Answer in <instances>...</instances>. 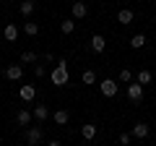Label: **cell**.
<instances>
[{"label": "cell", "instance_id": "obj_1", "mask_svg": "<svg viewBox=\"0 0 156 146\" xmlns=\"http://www.w3.org/2000/svg\"><path fill=\"white\" fill-rule=\"evenodd\" d=\"M50 81L55 86H65L68 84V60H62V57H60V60L55 63V71L50 73Z\"/></svg>", "mask_w": 156, "mask_h": 146}, {"label": "cell", "instance_id": "obj_2", "mask_svg": "<svg viewBox=\"0 0 156 146\" xmlns=\"http://www.w3.org/2000/svg\"><path fill=\"white\" fill-rule=\"evenodd\" d=\"M44 141V130L42 128H26V144L29 146H39Z\"/></svg>", "mask_w": 156, "mask_h": 146}, {"label": "cell", "instance_id": "obj_3", "mask_svg": "<svg viewBox=\"0 0 156 146\" xmlns=\"http://www.w3.org/2000/svg\"><path fill=\"white\" fill-rule=\"evenodd\" d=\"M128 99L130 102H140L143 99V84H140V81H135V84L128 86Z\"/></svg>", "mask_w": 156, "mask_h": 146}, {"label": "cell", "instance_id": "obj_4", "mask_svg": "<svg viewBox=\"0 0 156 146\" xmlns=\"http://www.w3.org/2000/svg\"><path fill=\"white\" fill-rule=\"evenodd\" d=\"M99 89H101V94H104V97H115L120 86H117V81L107 78V81H101V84H99Z\"/></svg>", "mask_w": 156, "mask_h": 146}, {"label": "cell", "instance_id": "obj_5", "mask_svg": "<svg viewBox=\"0 0 156 146\" xmlns=\"http://www.w3.org/2000/svg\"><path fill=\"white\" fill-rule=\"evenodd\" d=\"M86 16H89V5L83 0H76L73 3V18H86Z\"/></svg>", "mask_w": 156, "mask_h": 146}, {"label": "cell", "instance_id": "obj_6", "mask_svg": "<svg viewBox=\"0 0 156 146\" xmlns=\"http://www.w3.org/2000/svg\"><path fill=\"white\" fill-rule=\"evenodd\" d=\"M21 76H23V68H21V65H8V68H5V78H8V81H18Z\"/></svg>", "mask_w": 156, "mask_h": 146}, {"label": "cell", "instance_id": "obj_7", "mask_svg": "<svg viewBox=\"0 0 156 146\" xmlns=\"http://www.w3.org/2000/svg\"><path fill=\"white\" fill-rule=\"evenodd\" d=\"M31 118H34V112H29V110H18V112H16V123L23 125V128H29Z\"/></svg>", "mask_w": 156, "mask_h": 146}, {"label": "cell", "instance_id": "obj_8", "mask_svg": "<svg viewBox=\"0 0 156 146\" xmlns=\"http://www.w3.org/2000/svg\"><path fill=\"white\" fill-rule=\"evenodd\" d=\"M18 97H21L23 102H34V97H37V89H34V86H21V89H18Z\"/></svg>", "mask_w": 156, "mask_h": 146}, {"label": "cell", "instance_id": "obj_9", "mask_svg": "<svg viewBox=\"0 0 156 146\" xmlns=\"http://www.w3.org/2000/svg\"><path fill=\"white\" fill-rule=\"evenodd\" d=\"M81 136H83L86 141H94V138H96V125H94V123L81 125Z\"/></svg>", "mask_w": 156, "mask_h": 146}, {"label": "cell", "instance_id": "obj_10", "mask_svg": "<svg viewBox=\"0 0 156 146\" xmlns=\"http://www.w3.org/2000/svg\"><path fill=\"white\" fill-rule=\"evenodd\" d=\"M104 47H107L104 37H101V34H94V37H91V50L94 52H104Z\"/></svg>", "mask_w": 156, "mask_h": 146}, {"label": "cell", "instance_id": "obj_11", "mask_svg": "<svg viewBox=\"0 0 156 146\" xmlns=\"http://www.w3.org/2000/svg\"><path fill=\"white\" fill-rule=\"evenodd\" d=\"M133 18H135V13L130 11V8H122V11L117 13V21L120 24H133Z\"/></svg>", "mask_w": 156, "mask_h": 146}, {"label": "cell", "instance_id": "obj_12", "mask_svg": "<svg viewBox=\"0 0 156 146\" xmlns=\"http://www.w3.org/2000/svg\"><path fill=\"white\" fill-rule=\"evenodd\" d=\"M148 136V125L146 123H135L133 125V138H146Z\"/></svg>", "mask_w": 156, "mask_h": 146}, {"label": "cell", "instance_id": "obj_13", "mask_svg": "<svg viewBox=\"0 0 156 146\" xmlns=\"http://www.w3.org/2000/svg\"><path fill=\"white\" fill-rule=\"evenodd\" d=\"M138 81H140L143 86H148L151 81H154V73H151L148 68H140V71H138Z\"/></svg>", "mask_w": 156, "mask_h": 146}, {"label": "cell", "instance_id": "obj_14", "mask_svg": "<svg viewBox=\"0 0 156 146\" xmlns=\"http://www.w3.org/2000/svg\"><path fill=\"white\" fill-rule=\"evenodd\" d=\"M5 39L8 42H16L18 39V26H16V24H5Z\"/></svg>", "mask_w": 156, "mask_h": 146}, {"label": "cell", "instance_id": "obj_15", "mask_svg": "<svg viewBox=\"0 0 156 146\" xmlns=\"http://www.w3.org/2000/svg\"><path fill=\"white\" fill-rule=\"evenodd\" d=\"M47 115H50V112H47V104H37V107H34V118H37L39 123H44Z\"/></svg>", "mask_w": 156, "mask_h": 146}, {"label": "cell", "instance_id": "obj_16", "mask_svg": "<svg viewBox=\"0 0 156 146\" xmlns=\"http://www.w3.org/2000/svg\"><path fill=\"white\" fill-rule=\"evenodd\" d=\"M52 118H55V123H57V125H65L68 120H70V112H68V110H57Z\"/></svg>", "mask_w": 156, "mask_h": 146}, {"label": "cell", "instance_id": "obj_17", "mask_svg": "<svg viewBox=\"0 0 156 146\" xmlns=\"http://www.w3.org/2000/svg\"><path fill=\"white\" fill-rule=\"evenodd\" d=\"M130 47H133V50H140V47H146V37H143V34H135L133 39H130Z\"/></svg>", "mask_w": 156, "mask_h": 146}, {"label": "cell", "instance_id": "obj_18", "mask_svg": "<svg viewBox=\"0 0 156 146\" xmlns=\"http://www.w3.org/2000/svg\"><path fill=\"white\" fill-rule=\"evenodd\" d=\"M81 81H83L86 86H94V84H96V73H94V71H83V76H81Z\"/></svg>", "mask_w": 156, "mask_h": 146}, {"label": "cell", "instance_id": "obj_19", "mask_svg": "<svg viewBox=\"0 0 156 146\" xmlns=\"http://www.w3.org/2000/svg\"><path fill=\"white\" fill-rule=\"evenodd\" d=\"M18 11H21L23 16H31V13H34V0H26V3H21V5H18Z\"/></svg>", "mask_w": 156, "mask_h": 146}, {"label": "cell", "instance_id": "obj_20", "mask_svg": "<svg viewBox=\"0 0 156 146\" xmlns=\"http://www.w3.org/2000/svg\"><path fill=\"white\" fill-rule=\"evenodd\" d=\"M23 31H26L29 37H37V34H39V24H31V21H26V26H23Z\"/></svg>", "mask_w": 156, "mask_h": 146}, {"label": "cell", "instance_id": "obj_21", "mask_svg": "<svg viewBox=\"0 0 156 146\" xmlns=\"http://www.w3.org/2000/svg\"><path fill=\"white\" fill-rule=\"evenodd\" d=\"M73 29H76V24H73L70 18H65V21L60 24V31H62V34H73Z\"/></svg>", "mask_w": 156, "mask_h": 146}, {"label": "cell", "instance_id": "obj_22", "mask_svg": "<svg viewBox=\"0 0 156 146\" xmlns=\"http://www.w3.org/2000/svg\"><path fill=\"white\" fill-rule=\"evenodd\" d=\"M21 63H37V52H31V50H26L21 55Z\"/></svg>", "mask_w": 156, "mask_h": 146}, {"label": "cell", "instance_id": "obj_23", "mask_svg": "<svg viewBox=\"0 0 156 146\" xmlns=\"http://www.w3.org/2000/svg\"><path fill=\"white\" fill-rule=\"evenodd\" d=\"M34 73H37V78H44V76H47V68L44 65H37V68H34Z\"/></svg>", "mask_w": 156, "mask_h": 146}, {"label": "cell", "instance_id": "obj_24", "mask_svg": "<svg viewBox=\"0 0 156 146\" xmlns=\"http://www.w3.org/2000/svg\"><path fill=\"white\" fill-rule=\"evenodd\" d=\"M120 81H122V84H128V81H130V71H128V68L120 71Z\"/></svg>", "mask_w": 156, "mask_h": 146}, {"label": "cell", "instance_id": "obj_25", "mask_svg": "<svg viewBox=\"0 0 156 146\" xmlns=\"http://www.w3.org/2000/svg\"><path fill=\"white\" fill-rule=\"evenodd\" d=\"M130 136L133 133H120V144H130Z\"/></svg>", "mask_w": 156, "mask_h": 146}, {"label": "cell", "instance_id": "obj_26", "mask_svg": "<svg viewBox=\"0 0 156 146\" xmlns=\"http://www.w3.org/2000/svg\"><path fill=\"white\" fill-rule=\"evenodd\" d=\"M44 63H57V57L52 55V52H47V55H44Z\"/></svg>", "mask_w": 156, "mask_h": 146}]
</instances>
